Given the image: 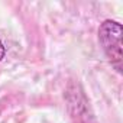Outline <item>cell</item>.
<instances>
[{
  "mask_svg": "<svg viewBox=\"0 0 123 123\" xmlns=\"http://www.w3.org/2000/svg\"><path fill=\"white\" fill-rule=\"evenodd\" d=\"M5 54H6V48H5V45H3V42H2V39H0V61L5 58Z\"/></svg>",
  "mask_w": 123,
  "mask_h": 123,
  "instance_id": "2",
  "label": "cell"
},
{
  "mask_svg": "<svg viewBox=\"0 0 123 123\" xmlns=\"http://www.w3.org/2000/svg\"><path fill=\"white\" fill-rule=\"evenodd\" d=\"M98 41L111 65L122 73V25L116 20H104L98 28Z\"/></svg>",
  "mask_w": 123,
  "mask_h": 123,
  "instance_id": "1",
  "label": "cell"
}]
</instances>
